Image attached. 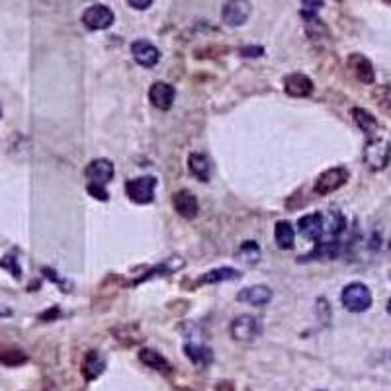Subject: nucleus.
Returning <instances> with one entry per match:
<instances>
[{"label": "nucleus", "instance_id": "nucleus-18", "mask_svg": "<svg viewBox=\"0 0 391 391\" xmlns=\"http://www.w3.org/2000/svg\"><path fill=\"white\" fill-rule=\"evenodd\" d=\"M188 168L200 182H208L211 176V163L203 153H192L188 156Z\"/></svg>", "mask_w": 391, "mask_h": 391}, {"label": "nucleus", "instance_id": "nucleus-24", "mask_svg": "<svg viewBox=\"0 0 391 391\" xmlns=\"http://www.w3.org/2000/svg\"><path fill=\"white\" fill-rule=\"evenodd\" d=\"M28 362V354L20 348H2L0 350V364L8 368H18Z\"/></svg>", "mask_w": 391, "mask_h": 391}, {"label": "nucleus", "instance_id": "nucleus-27", "mask_svg": "<svg viewBox=\"0 0 391 391\" xmlns=\"http://www.w3.org/2000/svg\"><path fill=\"white\" fill-rule=\"evenodd\" d=\"M86 190H88V194L92 196V198H96V200H102V202L108 200V192H106V188L102 186V184H92V182H88Z\"/></svg>", "mask_w": 391, "mask_h": 391}, {"label": "nucleus", "instance_id": "nucleus-16", "mask_svg": "<svg viewBox=\"0 0 391 391\" xmlns=\"http://www.w3.org/2000/svg\"><path fill=\"white\" fill-rule=\"evenodd\" d=\"M297 227H299V233L311 241L319 242L323 239V215L321 213H309V215L299 218Z\"/></svg>", "mask_w": 391, "mask_h": 391}, {"label": "nucleus", "instance_id": "nucleus-15", "mask_svg": "<svg viewBox=\"0 0 391 391\" xmlns=\"http://www.w3.org/2000/svg\"><path fill=\"white\" fill-rule=\"evenodd\" d=\"M348 67H350V70L356 75V78H358L360 82H364V85H372V82L375 80L374 67H372L370 59H366L364 55L352 53L350 57H348Z\"/></svg>", "mask_w": 391, "mask_h": 391}, {"label": "nucleus", "instance_id": "nucleus-33", "mask_svg": "<svg viewBox=\"0 0 391 391\" xmlns=\"http://www.w3.org/2000/svg\"><path fill=\"white\" fill-rule=\"evenodd\" d=\"M0 117H2V106H0Z\"/></svg>", "mask_w": 391, "mask_h": 391}, {"label": "nucleus", "instance_id": "nucleus-30", "mask_svg": "<svg viewBox=\"0 0 391 391\" xmlns=\"http://www.w3.org/2000/svg\"><path fill=\"white\" fill-rule=\"evenodd\" d=\"M127 4L135 10H147L153 4V0H127Z\"/></svg>", "mask_w": 391, "mask_h": 391}, {"label": "nucleus", "instance_id": "nucleus-32", "mask_svg": "<svg viewBox=\"0 0 391 391\" xmlns=\"http://www.w3.org/2000/svg\"><path fill=\"white\" fill-rule=\"evenodd\" d=\"M387 313L391 315V297H390V301H387Z\"/></svg>", "mask_w": 391, "mask_h": 391}, {"label": "nucleus", "instance_id": "nucleus-23", "mask_svg": "<svg viewBox=\"0 0 391 391\" xmlns=\"http://www.w3.org/2000/svg\"><path fill=\"white\" fill-rule=\"evenodd\" d=\"M184 352H186V356L194 362L196 366H205V364L211 362V350L202 346V344H186Z\"/></svg>", "mask_w": 391, "mask_h": 391}, {"label": "nucleus", "instance_id": "nucleus-22", "mask_svg": "<svg viewBox=\"0 0 391 391\" xmlns=\"http://www.w3.org/2000/svg\"><path fill=\"white\" fill-rule=\"evenodd\" d=\"M241 274L237 272L235 268H215V270H210V272H205L198 280V284H218V282H227V280H237Z\"/></svg>", "mask_w": 391, "mask_h": 391}, {"label": "nucleus", "instance_id": "nucleus-10", "mask_svg": "<svg viewBox=\"0 0 391 391\" xmlns=\"http://www.w3.org/2000/svg\"><path fill=\"white\" fill-rule=\"evenodd\" d=\"M174 96H176V90L168 82L159 80V82H153L149 88V100L159 109H171L174 104Z\"/></svg>", "mask_w": 391, "mask_h": 391}, {"label": "nucleus", "instance_id": "nucleus-29", "mask_svg": "<svg viewBox=\"0 0 391 391\" xmlns=\"http://www.w3.org/2000/svg\"><path fill=\"white\" fill-rule=\"evenodd\" d=\"M264 53V49L262 47H255V45H249V47H242L241 49V55L242 57H260V55Z\"/></svg>", "mask_w": 391, "mask_h": 391}, {"label": "nucleus", "instance_id": "nucleus-26", "mask_svg": "<svg viewBox=\"0 0 391 391\" xmlns=\"http://www.w3.org/2000/svg\"><path fill=\"white\" fill-rule=\"evenodd\" d=\"M301 16L304 18H313L317 16L319 8H323V0H301Z\"/></svg>", "mask_w": 391, "mask_h": 391}, {"label": "nucleus", "instance_id": "nucleus-31", "mask_svg": "<svg viewBox=\"0 0 391 391\" xmlns=\"http://www.w3.org/2000/svg\"><path fill=\"white\" fill-rule=\"evenodd\" d=\"M57 315H59V309H57V307H55L53 311H47V313H43V315H41V319H53V317H57Z\"/></svg>", "mask_w": 391, "mask_h": 391}, {"label": "nucleus", "instance_id": "nucleus-6", "mask_svg": "<svg viewBox=\"0 0 391 391\" xmlns=\"http://www.w3.org/2000/svg\"><path fill=\"white\" fill-rule=\"evenodd\" d=\"M82 23L88 30H108L114 23V12L104 4L88 6L82 14Z\"/></svg>", "mask_w": 391, "mask_h": 391}, {"label": "nucleus", "instance_id": "nucleus-4", "mask_svg": "<svg viewBox=\"0 0 391 391\" xmlns=\"http://www.w3.org/2000/svg\"><path fill=\"white\" fill-rule=\"evenodd\" d=\"M155 176H139L125 182V194L135 203H151L155 200Z\"/></svg>", "mask_w": 391, "mask_h": 391}, {"label": "nucleus", "instance_id": "nucleus-7", "mask_svg": "<svg viewBox=\"0 0 391 391\" xmlns=\"http://www.w3.org/2000/svg\"><path fill=\"white\" fill-rule=\"evenodd\" d=\"M85 176L92 184H102L106 186L109 180L114 178V164L108 159H94L86 164Z\"/></svg>", "mask_w": 391, "mask_h": 391}, {"label": "nucleus", "instance_id": "nucleus-9", "mask_svg": "<svg viewBox=\"0 0 391 391\" xmlns=\"http://www.w3.org/2000/svg\"><path fill=\"white\" fill-rule=\"evenodd\" d=\"M132 55L137 65L145 67V69H151L155 67L159 59H161V51L156 49L151 41H145V39H137L132 43Z\"/></svg>", "mask_w": 391, "mask_h": 391}, {"label": "nucleus", "instance_id": "nucleus-8", "mask_svg": "<svg viewBox=\"0 0 391 391\" xmlns=\"http://www.w3.org/2000/svg\"><path fill=\"white\" fill-rule=\"evenodd\" d=\"M250 2L249 0H227L221 10V18L227 26H241L249 20Z\"/></svg>", "mask_w": 391, "mask_h": 391}, {"label": "nucleus", "instance_id": "nucleus-34", "mask_svg": "<svg viewBox=\"0 0 391 391\" xmlns=\"http://www.w3.org/2000/svg\"><path fill=\"white\" fill-rule=\"evenodd\" d=\"M317 391H325V390H317Z\"/></svg>", "mask_w": 391, "mask_h": 391}, {"label": "nucleus", "instance_id": "nucleus-2", "mask_svg": "<svg viewBox=\"0 0 391 391\" xmlns=\"http://www.w3.org/2000/svg\"><path fill=\"white\" fill-rule=\"evenodd\" d=\"M341 301L352 313H364L372 307V291L362 282H352L341 294Z\"/></svg>", "mask_w": 391, "mask_h": 391}, {"label": "nucleus", "instance_id": "nucleus-19", "mask_svg": "<svg viewBox=\"0 0 391 391\" xmlns=\"http://www.w3.org/2000/svg\"><path fill=\"white\" fill-rule=\"evenodd\" d=\"M352 119L356 122L362 132L366 133L368 137H372V135H377V129H380V124H377V119H375L368 109L364 108H352Z\"/></svg>", "mask_w": 391, "mask_h": 391}, {"label": "nucleus", "instance_id": "nucleus-11", "mask_svg": "<svg viewBox=\"0 0 391 391\" xmlns=\"http://www.w3.org/2000/svg\"><path fill=\"white\" fill-rule=\"evenodd\" d=\"M172 205L178 213L180 218L184 219H194L200 211V203L190 190H178L176 194L172 196Z\"/></svg>", "mask_w": 391, "mask_h": 391}, {"label": "nucleus", "instance_id": "nucleus-3", "mask_svg": "<svg viewBox=\"0 0 391 391\" xmlns=\"http://www.w3.org/2000/svg\"><path fill=\"white\" fill-rule=\"evenodd\" d=\"M350 178V172L344 166H333L327 168L325 172H321L317 180H315V192L319 196H328L336 192L338 188H343Z\"/></svg>", "mask_w": 391, "mask_h": 391}, {"label": "nucleus", "instance_id": "nucleus-28", "mask_svg": "<svg viewBox=\"0 0 391 391\" xmlns=\"http://www.w3.org/2000/svg\"><path fill=\"white\" fill-rule=\"evenodd\" d=\"M377 96H380V102H382L383 106L391 108V85L382 86V88H380V92H377Z\"/></svg>", "mask_w": 391, "mask_h": 391}, {"label": "nucleus", "instance_id": "nucleus-1", "mask_svg": "<svg viewBox=\"0 0 391 391\" xmlns=\"http://www.w3.org/2000/svg\"><path fill=\"white\" fill-rule=\"evenodd\" d=\"M391 161V143L382 135L368 137L364 147V163L370 171H383Z\"/></svg>", "mask_w": 391, "mask_h": 391}, {"label": "nucleus", "instance_id": "nucleus-13", "mask_svg": "<svg viewBox=\"0 0 391 391\" xmlns=\"http://www.w3.org/2000/svg\"><path fill=\"white\" fill-rule=\"evenodd\" d=\"M344 227H346V219L341 211H327L323 215V239L321 241H335L336 237L344 231Z\"/></svg>", "mask_w": 391, "mask_h": 391}, {"label": "nucleus", "instance_id": "nucleus-5", "mask_svg": "<svg viewBox=\"0 0 391 391\" xmlns=\"http://www.w3.org/2000/svg\"><path fill=\"white\" fill-rule=\"evenodd\" d=\"M229 333H231V336H233L235 341H239V343H250V341H255V338L262 333V325H260V321H258L257 317H252V315H239V317H235L233 323H231Z\"/></svg>", "mask_w": 391, "mask_h": 391}, {"label": "nucleus", "instance_id": "nucleus-14", "mask_svg": "<svg viewBox=\"0 0 391 391\" xmlns=\"http://www.w3.org/2000/svg\"><path fill=\"white\" fill-rule=\"evenodd\" d=\"M237 299L242 301V304L262 307V305H266L272 299V289L268 288V286H262V284L250 286V288H245L242 291H239V294H237Z\"/></svg>", "mask_w": 391, "mask_h": 391}, {"label": "nucleus", "instance_id": "nucleus-12", "mask_svg": "<svg viewBox=\"0 0 391 391\" xmlns=\"http://www.w3.org/2000/svg\"><path fill=\"white\" fill-rule=\"evenodd\" d=\"M284 90L294 98H305L313 92V80L304 73H291L284 77Z\"/></svg>", "mask_w": 391, "mask_h": 391}, {"label": "nucleus", "instance_id": "nucleus-17", "mask_svg": "<svg viewBox=\"0 0 391 391\" xmlns=\"http://www.w3.org/2000/svg\"><path fill=\"white\" fill-rule=\"evenodd\" d=\"M106 370V360L102 358L100 352L90 350L85 356V362H82V375H85L86 382H92L98 375L104 374Z\"/></svg>", "mask_w": 391, "mask_h": 391}, {"label": "nucleus", "instance_id": "nucleus-21", "mask_svg": "<svg viewBox=\"0 0 391 391\" xmlns=\"http://www.w3.org/2000/svg\"><path fill=\"white\" fill-rule=\"evenodd\" d=\"M139 360L145 366L153 368L156 372H168V370H171L168 360L164 358L161 352L153 350V348H143V350L139 352Z\"/></svg>", "mask_w": 391, "mask_h": 391}, {"label": "nucleus", "instance_id": "nucleus-25", "mask_svg": "<svg viewBox=\"0 0 391 391\" xmlns=\"http://www.w3.org/2000/svg\"><path fill=\"white\" fill-rule=\"evenodd\" d=\"M237 255L242 258V262H247V264H255V262L260 260V247H258L255 241H245Z\"/></svg>", "mask_w": 391, "mask_h": 391}, {"label": "nucleus", "instance_id": "nucleus-20", "mask_svg": "<svg viewBox=\"0 0 391 391\" xmlns=\"http://www.w3.org/2000/svg\"><path fill=\"white\" fill-rule=\"evenodd\" d=\"M274 241L280 249H291L296 242V229L289 221H278L274 227Z\"/></svg>", "mask_w": 391, "mask_h": 391}]
</instances>
